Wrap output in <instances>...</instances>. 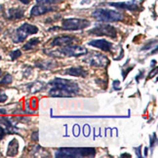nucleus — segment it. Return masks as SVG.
Masks as SVG:
<instances>
[{
    "label": "nucleus",
    "instance_id": "29",
    "mask_svg": "<svg viewBox=\"0 0 158 158\" xmlns=\"http://www.w3.org/2000/svg\"><path fill=\"white\" fill-rule=\"evenodd\" d=\"M0 60H1V56H0Z\"/></svg>",
    "mask_w": 158,
    "mask_h": 158
},
{
    "label": "nucleus",
    "instance_id": "18",
    "mask_svg": "<svg viewBox=\"0 0 158 158\" xmlns=\"http://www.w3.org/2000/svg\"><path fill=\"white\" fill-rule=\"evenodd\" d=\"M12 80H13V77H12L11 74L9 73H6L4 75V77L0 80V85H8V84H11L12 83Z\"/></svg>",
    "mask_w": 158,
    "mask_h": 158
},
{
    "label": "nucleus",
    "instance_id": "19",
    "mask_svg": "<svg viewBox=\"0 0 158 158\" xmlns=\"http://www.w3.org/2000/svg\"><path fill=\"white\" fill-rule=\"evenodd\" d=\"M9 56H10V58H11L12 60H17L18 58H19V57L22 56V52H21V50L12 51V52L9 53Z\"/></svg>",
    "mask_w": 158,
    "mask_h": 158
},
{
    "label": "nucleus",
    "instance_id": "6",
    "mask_svg": "<svg viewBox=\"0 0 158 158\" xmlns=\"http://www.w3.org/2000/svg\"><path fill=\"white\" fill-rule=\"evenodd\" d=\"M91 25L90 21L85 19H75V18H71V19H64L62 22V27L60 29L63 30H80L88 27Z\"/></svg>",
    "mask_w": 158,
    "mask_h": 158
},
{
    "label": "nucleus",
    "instance_id": "28",
    "mask_svg": "<svg viewBox=\"0 0 158 158\" xmlns=\"http://www.w3.org/2000/svg\"><path fill=\"white\" fill-rule=\"evenodd\" d=\"M0 31H1V27H0Z\"/></svg>",
    "mask_w": 158,
    "mask_h": 158
},
{
    "label": "nucleus",
    "instance_id": "20",
    "mask_svg": "<svg viewBox=\"0 0 158 158\" xmlns=\"http://www.w3.org/2000/svg\"><path fill=\"white\" fill-rule=\"evenodd\" d=\"M59 1H63V0H36V2L39 3V4H55Z\"/></svg>",
    "mask_w": 158,
    "mask_h": 158
},
{
    "label": "nucleus",
    "instance_id": "21",
    "mask_svg": "<svg viewBox=\"0 0 158 158\" xmlns=\"http://www.w3.org/2000/svg\"><path fill=\"white\" fill-rule=\"evenodd\" d=\"M7 99H8V97H7V95H6L3 91L0 89V102H5L6 101H7Z\"/></svg>",
    "mask_w": 158,
    "mask_h": 158
},
{
    "label": "nucleus",
    "instance_id": "23",
    "mask_svg": "<svg viewBox=\"0 0 158 158\" xmlns=\"http://www.w3.org/2000/svg\"><path fill=\"white\" fill-rule=\"evenodd\" d=\"M31 138H32L33 141H38V131H34Z\"/></svg>",
    "mask_w": 158,
    "mask_h": 158
},
{
    "label": "nucleus",
    "instance_id": "9",
    "mask_svg": "<svg viewBox=\"0 0 158 158\" xmlns=\"http://www.w3.org/2000/svg\"><path fill=\"white\" fill-rule=\"evenodd\" d=\"M109 5L112 6V7L118 8V9H123V10H128L135 12L139 10V4L137 0H131L129 2H110Z\"/></svg>",
    "mask_w": 158,
    "mask_h": 158
},
{
    "label": "nucleus",
    "instance_id": "17",
    "mask_svg": "<svg viewBox=\"0 0 158 158\" xmlns=\"http://www.w3.org/2000/svg\"><path fill=\"white\" fill-rule=\"evenodd\" d=\"M38 44H40V39L37 38V37H34V38H31L30 40H28L27 43L23 45V50H33L34 48L37 46Z\"/></svg>",
    "mask_w": 158,
    "mask_h": 158
},
{
    "label": "nucleus",
    "instance_id": "14",
    "mask_svg": "<svg viewBox=\"0 0 158 158\" xmlns=\"http://www.w3.org/2000/svg\"><path fill=\"white\" fill-rule=\"evenodd\" d=\"M64 74L75 76V77H86L88 75V70L82 66H72L64 70Z\"/></svg>",
    "mask_w": 158,
    "mask_h": 158
},
{
    "label": "nucleus",
    "instance_id": "7",
    "mask_svg": "<svg viewBox=\"0 0 158 158\" xmlns=\"http://www.w3.org/2000/svg\"><path fill=\"white\" fill-rule=\"evenodd\" d=\"M88 33L90 35H95V36H107V37H110V38H116L117 30L112 26L99 25L95 27L94 28L90 29Z\"/></svg>",
    "mask_w": 158,
    "mask_h": 158
},
{
    "label": "nucleus",
    "instance_id": "27",
    "mask_svg": "<svg viewBox=\"0 0 158 158\" xmlns=\"http://www.w3.org/2000/svg\"><path fill=\"white\" fill-rule=\"evenodd\" d=\"M1 74H2V70L0 69V76H1Z\"/></svg>",
    "mask_w": 158,
    "mask_h": 158
},
{
    "label": "nucleus",
    "instance_id": "2",
    "mask_svg": "<svg viewBox=\"0 0 158 158\" xmlns=\"http://www.w3.org/2000/svg\"><path fill=\"white\" fill-rule=\"evenodd\" d=\"M96 155V149L93 148H60L56 151V157H68V158H77V157H94Z\"/></svg>",
    "mask_w": 158,
    "mask_h": 158
},
{
    "label": "nucleus",
    "instance_id": "4",
    "mask_svg": "<svg viewBox=\"0 0 158 158\" xmlns=\"http://www.w3.org/2000/svg\"><path fill=\"white\" fill-rule=\"evenodd\" d=\"M92 16L99 22L104 23L119 22L124 19V16L122 13L109 9H97L93 12Z\"/></svg>",
    "mask_w": 158,
    "mask_h": 158
},
{
    "label": "nucleus",
    "instance_id": "26",
    "mask_svg": "<svg viewBox=\"0 0 158 158\" xmlns=\"http://www.w3.org/2000/svg\"><path fill=\"white\" fill-rule=\"evenodd\" d=\"M0 113H1V114H5L6 113V110H5V109H0Z\"/></svg>",
    "mask_w": 158,
    "mask_h": 158
},
{
    "label": "nucleus",
    "instance_id": "13",
    "mask_svg": "<svg viewBox=\"0 0 158 158\" xmlns=\"http://www.w3.org/2000/svg\"><path fill=\"white\" fill-rule=\"evenodd\" d=\"M35 66L40 69L51 70L58 66V63L56 60H38L35 62Z\"/></svg>",
    "mask_w": 158,
    "mask_h": 158
},
{
    "label": "nucleus",
    "instance_id": "11",
    "mask_svg": "<svg viewBox=\"0 0 158 158\" xmlns=\"http://www.w3.org/2000/svg\"><path fill=\"white\" fill-rule=\"evenodd\" d=\"M77 40L74 36H70V35H63V36H59L56 37L52 42H51V46H66V45H71L73 42Z\"/></svg>",
    "mask_w": 158,
    "mask_h": 158
},
{
    "label": "nucleus",
    "instance_id": "16",
    "mask_svg": "<svg viewBox=\"0 0 158 158\" xmlns=\"http://www.w3.org/2000/svg\"><path fill=\"white\" fill-rule=\"evenodd\" d=\"M18 150H19V142H18L16 139H13L8 145L7 155L8 156H15L18 153Z\"/></svg>",
    "mask_w": 158,
    "mask_h": 158
},
{
    "label": "nucleus",
    "instance_id": "24",
    "mask_svg": "<svg viewBox=\"0 0 158 158\" xmlns=\"http://www.w3.org/2000/svg\"><path fill=\"white\" fill-rule=\"evenodd\" d=\"M119 81L118 80H115L114 82H113V87H114V89L115 90H119L120 89V87H119Z\"/></svg>",
    "mask_w": 158,
    "mask_h": 158
},
{
    "label": "nucleus",
    "instance_id": "8",
    "mask_svg": "<svg viewBox=\"0 0 158 158\" xmlns=\"http://www.w3.org/2000/svg\"><path fill=\"white\" fill-rule=\"evenodd\" d=\"M84 62L92 66H96V68H106L109 64L107 57L100 53L90 54L87 58L84 59Z\"/></svg>",
    "mask_w": 158,
    "mask_h": 158
},
{
    "label": "nucleus",
    "instance_id": "25",
    "mask_svg": "<svg viewBox=\"0 0 158 158\" xmlns=\"http://www.w3.org/2000/svg\"><path fill=\"white\" fill-rule=\"evenodd\" d=\"M20 1L23 4H28L30 2V0H20Z\"/></svg>",
    "mask_w": 158,
    "mask_h": 158
},
{
    "label": "nucleus",
    "instance_id": "3",
    "mask_svg": "<svg viewBox=\"0 0 158 158\" xmlns=\"http://www.w3.org/2000/svg\"><path fill=\"white\" fill-rule=\"evenodd\" d=\"M52 53L45 52L48 56H51L54 58L59 57H80L83 55H86L88 53L87 49L85 47L79 46V45H66L60 47L59 50L50 51Z\"/></svg>",
    "mask_w": 158,
    "mask_h": 158
},
{
    "label": "nucleus",
    "instance_id": "10",
    "mask_svg": "<svg viewBox=\"0 0 158 158\" xmlns=\"http://www.w3.org/2000/svg\"><path fill=\"white\" fill-rule=\"evenodd\" d=\"M55 10H56V8L52 7V6L46 5V4H39V5L33 6L31 11H30V15L32 17H38V16L49 13V12H53Z\"/></svg>",
    "mask_w": 158,
    "mask_h": 158
},
{
    "label": "nucleus",
    "instance_id": "1",
    "mask_svg": "<svg viewBox=\"0 0 158 158\" xmlns=\"http://www.w3.org/2000/svg\"><path fill=\"white\" fill-rule=\"evenodd\" d=\"M49 95L52 97H60V98H69L79 94V86L74 81L68 80L56 77L49 82Z\"/></svg>",
    "mask_w": 158,
    "mask_h": 158
},
{
    "label": "nucleus",
    "instance_id": "12",
    "mask_svg": "<svg viewBox=\"0 0 158 158\" xmlns=\"http://www.w3.org/2000/svg\"><path fill=\"white\" fill-rule=\"evenodd\" d=\"M90 46H93L96 48L105 51V52H110L112 49V43L106 39H96V40H91L89 42Z\"/></svg>",
    "mask_w": 158,
    "mask_h": 158
},
{
    "label": "nucleus",
    "instance_id": "5",
    "mask_svg": "<svg viewBox=\"0 0 158 158\" xmlns=\"http://www.w3.org/2000/svg\"><path fill=\"white\" fill-rule=\"evenodd\" d=\"M38 32V27L30 23H23L20 27H18L15 34L13 35V41L15 43L23 42L28 35H32Z\"/></svg>",
    "mask_w": 158,
    "mask_h": 158
},
{
    "label": "nucleus",
    "instance_id": "22",
    "mask_svg": "<svg viewBox=\"0 0 158 158\" xmlns=\"http://www.w3.org/2000/svg\"><path fill=\"white\" fill-rule=\"evenodd\" d=\"M6 134H9L7 129L6 128H3L2 126H0V142H1V139H3V137L6 135Z\"/></svg>",
    "mask_w": 158,
    "mask_h": 158
},
{
    "label": "nucleus",
    "instance_id": "15",
    "mask_svg": "<svg viewBox=\"0 0 158 158\" xmlns=\"http://www.w3.org/2000/svg\"><path fill=\"white\" fill-rule=\"evenodd\" d=\"M25 15V11L21 8H11L8 10V19L9 20H20Z\"/></svg>",
    "mask_w": 158,
    "mask_h": 158
}]
</instances>
